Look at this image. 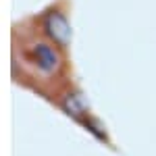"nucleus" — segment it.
Wrapping results in <instances>:
<instances>
[{
  "mask_svg": "<svg viewBox=\"0 0 156 156\" xmlns=\"http://www.w3.org/2000/svg\"><path fill=\"white\" fill-rule=\"evenodd\" d=\"M12 69L36 90L62 92L69 85V52L56 46L31 19L12 29Z\"/></svg>",
  "mask_w": 156,
  "mask_h": 156,
  "instance_id": "obj_1",
  "label": "nucleus"
},
{
  "mask_svg": "<svg viewBox=\"0 0 156 156\" xmlns=\"http://www.w3.org/2000/svg\"><path fill=\"white\" fill-rule=\"evenodd\" d=\"M31 21L44 36L52 40L62 50H71L73 44V23L69 15V0H52L46 9L34 15Z\"/></svg>",
  "mask_w": 156,
  "mask_h": 156,
  "instance_id": "obj_2",
  "label": "nucleus"
}]
</instances>
